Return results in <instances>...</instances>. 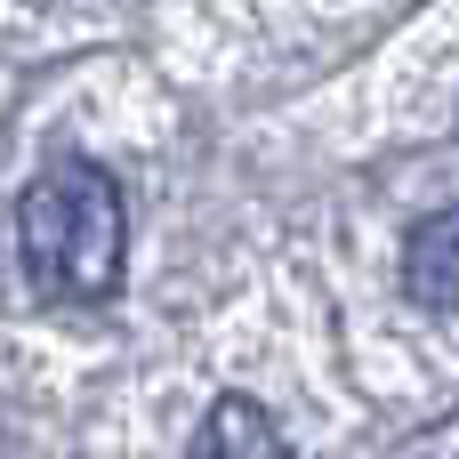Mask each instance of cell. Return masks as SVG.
<instances>
[{
  "label": "cell",
  "mask_w": 459,
  "mask_h": 459,
  "mask_svg": "<svg viewBox=\"0 0 459 459\" xmlns=\"http://www.w3.org/2000/svg\"><path fill=\"white\" fill-rule=\"evenodd\" d=\"M16 258L24 282L56 307H105L121 290V258H129V218H121V186L97 161H48L24 194H16Z\"/></svg>",
  "instance_id": "1"
},
{
  "label": "cell",
  "mask_w": 459,
  "mask_h": 459,
  "mask_svg": "<svg viewBox=\"0 0 459 459\" xmlns=\"http://www.w3.org/2000/svg\"><path fill=\"white\" fill-rule=\"evenodd\" d=\"M403 299L428 307V315H452L459 307V202L452 210H428L403 242Z\"/></svg>",
  "instance_id": "2"
},
{
  "label": "cell",
  "mask_w": 459,
  "mask_h": 459,
  "mask_svg": "<svg viewBox=\"0 0 459 459\" xmlns=\"http://www.w3.org/2000/svg\"><path fill=\"white\" fill-rule=\"evenodd\" d=\"M186 459H290V444H282V428H274V411L258 395H218L202 411Z\"/></svg>",
  "instance_id": "3"
}]
</instances>
